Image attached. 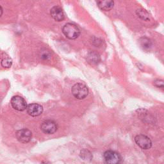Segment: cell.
<instances>
[{
	"mask_svg": "<svg viewBox=\"0 0 164 164\" xmlns=\"http://www.w3.org/2000/svg\"><path fill=\"white\" fill-rule=\"evenodd\" d=\"M2 14H3V9H2L1 6L0 5V17L2 15Z\"/></svg>",
	"mask_w": 164,
	"mask_h": 164,
	"instance_id": "18",
	"label": "cell"
},
{
	"mask_svg": "<svg viewBox=\"0 0 164 164\" xmlns=\"http://www.w3.org/2000/svg\"><path fill=\"white\" fill-rule=\"evenodd\" d=\"M11 105L14 109L19 112H23L27 108V103L23 97L19 96L12 97L11 100Z\"/></svg>",
	"mask_w": 164,
	"mask_h": 164,
	"instance_id": "4",
	"label": "cell"
},
{
	"mask_svg": "<svg viewBox=\"0 0 164 164\" xmlns=\"http://www.w3.org/2000/svg\"><path fill=\"white\" fill-rule=\"evenodd\" d=\"M50 14L53 19L59 22L62 21L65 18L64 13L62 9L59 6L53 7L51 9Z\"/></svg>",
	"mask_w": 164,
	"mask_h": 164,
	"instance_id": "9",
	"label": "cell"
},
{
	"mask_svg": "<svg viewBox=\"0 0 164 164\" xmlns=\"http://www.w3.org/2000/svg\"><path fill=\"white\" fill-rule=\"evenodd\" d=\"M41 164H51V163L48 161H43Z\"/></svg>",
	"mask_w": 164,
	"mask_h": 164,
	"instance_id": "19",
	"label": "cell"
},
{
	"mask_svg": "<svg viewBox=\"0 0 164 164\" xmlns=\"http://www.w3.org/2000/svg\"><path fill=\"white\" fill-rule=\"evenodd\" d=\"M12 65V60L9 56H5V58H3L1 60V65L3 67L9 68Z\"/></svg>",
	"mask_w": 164,
	"mask_h": 164,
	"instance_id": "15",
	"label": "cell"
},
{
	"mask_svg": "<svg viewBox=\"0 0 164 164\" xmlns=\"http://www.w3.org/2000/svg\"><path fill=\"white\" fill-rule=\"evenodd\" d=\"M153 85L158 88H163L164 84H163V81L161 80H157L154 81Z\"/></svg>",
	"mask_w": 164,
	"mask_h": 164,
	"instance_id": "17",
	"label": "cell"
},
{
	"mask_svg": "<svg viewBox=\"0 0 164 164\" xmlns=\"http://www.w3.org/2000/svg\"><path fill=\"white\" fill-rule=\"evenodd\" d=\"M72 95L78 100H83L88 96L89 89L87 86L83 83H76L71 89Z\"/></svg>",
	"mask_w": 164,
	"mask_h": 164,
	"instance_id": "3",
	"label": "cell"
},
{
	"mask_svg": "<svg viewBox=\"0 0 164 164\" xmlns=\"http://www.w3.org/2000/svg\"><path fill=\"white\" fill-rule=\"evenodd\" d=\"M98 7L102 10L109 11L113 7L114 2L110 0H105V1H99L97 2Z\"/></svg>",
	"mask_w": 164,
	"mask_h": 164,
	"instance_id": "10",
	"label": "cell"
},
{
	"mask_svg": "<svg viewBox=\"0 0 164 164\" xmlns=\"http://www.w3.org/2000/svg\"><path fill=\"white\" fill-rule=\"evenodd\" d=\"M137 14L138 17L143 20H148L149 19V14L145 10H142V9L138 10L137 11Z\"/></svg>",
	"mask_w": 164,
	"mask_h": 164,
	"instance_id": "14",
	"label": "cell"
},
{
	"mask_svg": "<svg viewBox=\"0 0 164 164\" xmlns=\"http://www.w3.org/2000/svg\"><path fill=\"white\" fill-rule=\"evenodd\" d=\"M103 157L106 164H122L123 161L122 156L119 153L112 150L105 151Z\"/></svg>",
	"mask_w": 164,
	"mask_h": 164,
	"instance_id": "2",
	"label": "cell"
},
{
	"mask_svg": "<svg viewBox=\"0 0 164 164\" xmlns=\"http://www.w3.org/2000/svg\"><path fill=\"white\" fill-rule=\"evenodd\" d=\"M87 59L89 62L92 64H97L100 61V56L95 51H91L89 53Z\"/></svg>",
	"mask_w": 164,
	"mask_h": 164,
	"instance_id": "11",
	"label": "cell"
},
{
	"mask_svg": "<svg viewBox=\"0 0 164 164\" xmlns=\"http://www.w3.org/2000/svg\"><path fill=\"white\" fill-rule=\"evenodd\" d=\"M40 129L46 134H53L58 129L56 123L51 120H48L42 122L40 126Z\"/></svg>",
	"mask_w": 164,
	"mask_h": 164,
	"instance_id": "6",
	"label": "cell"
},
{
	"mask_svg": "<svg viewBox=\"0 0 164 164\" xmlns=\"http://www.w3.org/2000/svg\"><path fill=\"white\" fill-rule=\"evenodd\" d=\"M135 141L137 144L143 149H149L152 146V142L146 135L140 134L135 137Z\"/></svg>",
	"mask_w": 164,
	"mask_h": 164,
	"instance_id": "5",
	"label": "cell"
},
{
	"mask_svg": "<svg viewBox=\"0 0 164 164\" xmlns=\"http://www.w3.org/2000/svg\"><path fill=\"white\" fill-rule=\"evenodd\" d=\"M62 31L65 36L69 39H76L80 35V30L76 24L73 23H67L62 28Z\"/></svg>",
	"mask_w": 164,
	"mask_h": 164,
	"instance_id": "1",
	"label": "cell"
},
{
	"mask_svg": "<svg viewBox=\"0 0 164 164\" xmlns=\"http://www.w3.org/2000/svg\"><path fill=\"white\" fill-rule=\"evenodd\" d=\"M27 112L32 117H37L40 116L43 112L42 106L37 103H31L27 106Z\"/></svg>",
	"mask_w": 164,
	"mask_h": 164,
	"instance_id": "8",
	"label": "cell"
},
{
	"mask_svg": "<svg viewBox=\"0 0 164 164\" xmlns=\"http://www.w3.org/2000/svg\"><path fill=\"white\" fill-rule=\"evenodd\" d=\"M139 42L141 47L144 50H149L152 46V42L147 37H142L139 40Z\"/></svg>",
	"mask_w": 164,
	"mask_h": 164,
	"instance_id": "12",
	"label": "cell"
},
{
	"mask_svg": "<svg viewBox=\"0 0 164 164\" xmlns=\"http://www.w3.org/2000/svg\"><path fill=\"white\" fill-rule=\"evenodd\" d=\"M80 157L84 160H91L92 158V155L91 153V151L89 150L84 149L81 151L80 152Z\"/></svg>",
	"mask_w": 164,
	"mask_h": 164,
	"instance_id": "13",
	"label": "cell"
},
{
	"mask_svg": "<svg viewBox=\"0 0 164 164\" xmlns=\"http://www.w3.org/2000/svg\"><path fill=\"white\" fill-rule=\"evenodd\" d=\"M41 58L44 60H48L49 58H50L51 57V54L50 52L47 51L46 50H44V51H41Z\"/></svg>",
	"mask_w": 164,
	"mask_h": 164,
	"instance_id": "16",
	"label": "cell"
},
{
	"mask_svg": "<svg viewBox=\"0 0 164 164\" xmlns=\"http://www.w3.org/2000/svg\"><path fill=\"white\" fill-rule=\"evenodd\" d=\"M31 137L32 133L31 131L26 128L19 130L16 133V138L20 143L26 144L29 142L31 141Z\"/></svg>",
	"mask_w": 164,
	"mask_h": 164,
	"instance_id": "7",
	"label": "cell"
}]
</instances>
